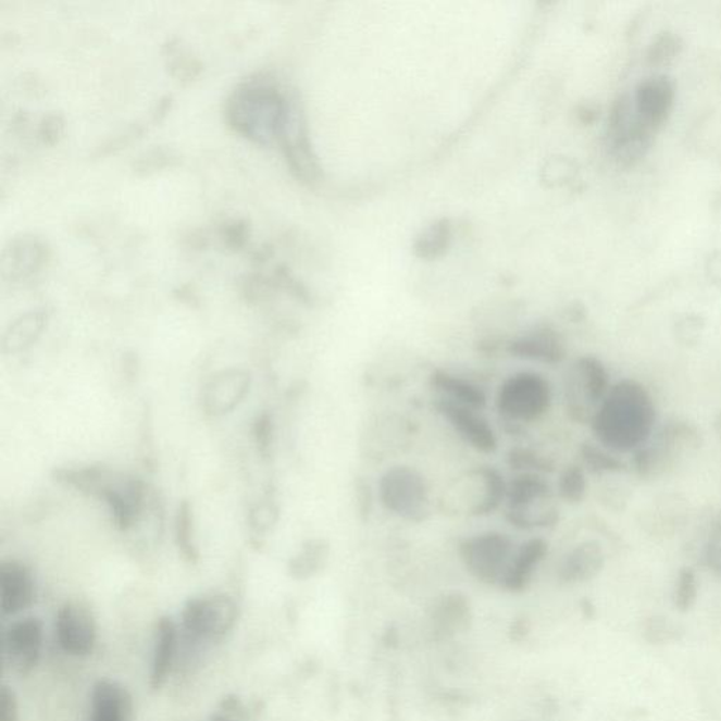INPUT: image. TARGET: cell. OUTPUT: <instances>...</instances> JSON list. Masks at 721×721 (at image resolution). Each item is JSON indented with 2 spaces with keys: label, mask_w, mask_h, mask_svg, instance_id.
I'll list each match as a JSON object with an SVG mask.
<instances>
[{
  "label": "cell",
  "mask_w": 721,
  "mask_h": 721,
  "mask_svg": "<svg viewBox=\"0 0 721 721\" xmlns=\"http://www.w3.org/2000/svg\"><path fill=\"white\" fill-rule=\"evenodd\" d=\"M178 647V627L169 616H162L156 623L154 649L150 670V689L160 692L169 681Z\"/></svg>",
  "instance_id": "20"
},
{
  "label": "cell",
  "mask_w": 721,
  "mask_h": 721,
  "mask_svg": "<svg viewBox=\"0 0 721 721\" xmlns=\"http://www.w3.org/2000/svg\"><path fill=\"white\" fill-rule=\"evenodd\" d=\"M430 385L440 394V399H446L448 402L480 410V412L488 405V396H486L484 389L475 385L474 382L450 374V372L434 371L430 376Z\"/></svg>",
  "instance_id": "23"
},
{
  "label": "cell",
  "mask_w": 721,
  "mask_h": 721,
  "mask_svg": "<svg viewBox=\"0 0 721 721\" xmlns=\"http://www.w3.org/2000/svg\"><path fill=\"white\" fill-rule=\"evenodd\" d=\"M687 444H697V434L686 424H673L663 430L656 446L638 450L636 467L644 476H657L671 464L672 456Z\"/></svg>",
  "instance_id": "16"
},
{
  "label": "cell",
  "mask_w": 721,
  "mask_h": 721,
  "mask_svg": "<svg viewBox=\"0 0 721 721\" xmlns=\"http://www.w3.org/2000/svg\"><path fill=\"white\" fill-rule=\"evenodd\" d=\"M656 419V406L648 390L637 381L624 380L611 386L591 423L601 446L629 452L647 443Z\"/></svg>",
  "instance_id": "1"
},
{
  "label": "cell",
  "mask_w": 721,
  "mask_h": 721,
  "mask_svg": "<svg viewBox=\"0 0 721 721\" xmlns=\"http://www.w3.org/2000/svg\"><path fill=\"white\" fill-rule=\"evenodd\" d=\"M587 482L584 468L571 465L565 468L558 480V494L568 504H580L584 500Z\"/></svg>",
  "instance_id": "31"
},
{
  "label": "cell",
  "mask_w": 721,
  "mask_h": 721,
  "mask_svg": "<svg viewBox=\"0 0 721 721\" xmlns=\"http://www.w3.org/2000/svg\"><path fill=\"white\" fill-rule=\"evenodd\" d=\"M46 323L47 314L40 312V310L28 312L14 320L11 327L4 333V350L11 351L12 355L27 350L28 347H32L37 341L42 331H45Z\"/></svg>",
  "instance_id": "25"
},
{
  "label": "cell",
  "mask_w": 721,
  "mask_h": 721,
  "mask_svg": "<svg viewBox=\"0 0 721 721\" xmlns=\"http://www.w3.org/2000/svg\"><path fill=\"white\" fill-rule=\"evenodd\" d=\"M0 721H21L16 692L9 685L0 687Z\"/></svg>",
  "instance_id": "35"
},
{
  "label": "cell",
  "mask_w": 721,
  "mask_h": 721,
  "mask_svg": "<svg viewBox=\"0 0 721 721\" xmlns=\"http://www.w3.org/2000/svg\"><path fill=\"white\" fill-rule=\"evenodd\" d=\"M45 629L38 618L13 622L3 634V663L18 678L30 675L41 660Z\"/></svg>",
  "instance_id": "10"
},
{
  "label": "cell",
  "mask_w": 721,
  "mask_h": 721,
  "mask_svg": "<svg viewBox=\"0 0 721 721\" xmlns=\"http://www.w3.org/2000/svg\"><path fill=\"white\" fill-rule=\"evenodd\" d=\"M581 452L584 464L594 474H608V472L622 471V462L618 458L610 456L609 452L596 447L595 444H585Z\"/></svg>",
  "instance_id": "32"
},
{
  "label": "cell",
  "mask_w": 721,
  "mask_h": 721,
  "mask_svg": "<svg viewBox=\"0 0 721 721\" xmlns=\"http://www.w3.org/2000/svg\"><path fill=\"white\" fill-rule=\"evenodd\" d=\"M604 567L605 554L600 544L585 542L567 554L558 570V576L563 584H585V582L595 580Z\"/></svg>",
  "instance_id": "21"
},
{
  "label": "cell",
  "mask_w": 721,
  "mask_h": 721,
  "mask_svg": "<svg viewBox=\"0 0 721 721\" xmlns=\"http://www.w3.org/2000/svg\"><path fill=\"white\" fill-rule=\"evenodd\" d=\"M135 701L127 687L113 680H99L90 692L88 721H133Z\"/></svg>",
  "instance_id": "17"
},
{
  "label": "cell",
  "mask_w": 721,
  "mask_h": 721,
  "mask_svg": "<svg viewBox=\"0 0 721 721\" xmlns=\"http://www.w3.org/2000/svg\"><path fill=\"white\" fill-rule=\"evenodd\" d=\"M46 258V246L40 240L33 237L16 238L3 252V274H11L12 279H25L45 264Z\"/></svg>",
  "instance_id": "22"
},
{
  "label": "cell",
  "mask_w": 721,
  "mask_h": 721,
  "mask_svg": "<svg viewBox=\"0 0 721 721\" xmlns=\"http://www.w3.org/2000/svg\"><path fill=\"white\" fill-rule=\"evenodd\" d=\"M682 49L681 38L673 33H662L656 41L652 42L648 51L649 61L654 64H667L675 59Z\"/></svg>",
  "instance_id": "33"
},
{
  "label": "cell",
  "mask_w": 721,
  "mask_h": 721,
  "mask_svg": "<svg viewBox=\"0 0 721 721\" xmlns=\"http://www.w3.org/2000/svg\"><path fill=\"white\" fill-rule=\"evenodd\" d=\"M436 409L447 420L453 432L475 451L482 453L498 451V437L480 410L448 402L446 399H438Z\"/></svg>",
  "instance_id": "12"
},
{
  "label": "cell",
  "mask_w": 721,
  "mask_h": 721,
  "mask_svg": "<svg viewBox=\"0 0 721 721\" xmlns=\"http://www.w3.org/2000/svg\"><path fill=\"white\" fill-rule=\"evenodd\" d=\"M430 619L438 636L451 637L465 630L471 622L470 600L458 592L444 595L434 604Z\"/></svg>",
  "instance_id": "24"
},
{
  "label": "cell",
  "mask_w": 721,
  "mask_h": 721,
  "mask_svg": "<svg viewBox=\"0 0 721 721\" xmlns=\"http://www.w3.org/2000/svg\"><path fill=\"white\" fill-rule=\"evenodd\" d=\"M675 103V85L666 75L649 76L637 86L634 109L654 132L670 117Z\"/></svg>",
  "instance_id": "15"
},
{
  "label": "cell",
  "mask_w": 721,
  "mask_h": 721,
  "mask_svg": "<svg viewBox=\"0 0 721 721\" xmlns=\"http://www.w3.org/2000/svg\"><path fill=\"white\" fill-rule=\"evenodd\" d=\"M652 128L639 119L634 104L620 99L610 117L611 154L624 165L636 164L652 142Z\"/></svg>",
  "instance_id": "8"
},
{
  "label": "cell",
  "mask_w": 721,
  "mask_h": 721,
  "mask_svg": "<svg viewBox=\"0 0 721 721\" xmlns=\"http://www.w3.org/2000/svg\"><path fill=\"white\" fill-rule=\"evenodd\" d=\"M37 586L35 575L25 562L9 560L0 563V610L14 616L35 604Z\"/></svg>",
  "instance_id": "14"
},
{
  "label": "cell",
  "mask_w": 721,
  "mask_h": 721,
  "mask_svg": "<svg viewBox=\"0 0 721 721\" xmlns=\"http://www.w3.org/2000/svg\"><path fill=\"white\" fill-rule=\"evenodd\" d=\"M231 126L257 145L284 141L290 135V108L284 95L264 79L241 85L227 102Z\"/></svg>",
  "instance_id": "2"
},
{
  "label": "cell",
  "mask_w": 721,
  "mask_h": 721,
  "mask_svg": "<svg viewBox=\"0 0 721 721\" xmlns=\"http://www.w3.org/2000/svg\"><path fill=\"white\" fill-rule=\"evenodd\" d=\"M509 352L519 360L539 362V364H561L567 357L565 344L551 328L523 334L509 344Z\"/></svg>",
  "instance_id": "18"
},
{
  "label": "cell",
  "mask_w": 721,
  "mask_h": 721,
  "mask_svg": "<svg viewBox=\"0 0 721 721\" xmlns=\"http://www.w3.org/2000/svg\"><path fill=\"white\" fill-rule=\"evenodd\" d=\"M699 596V581L692 568H682L672 592V604L678 611L686 613L695 608Z\"/></svg>",
  "instance_id": "28"
},
{
  "label": "cell",
  "mask_w": 721,
  "mask_h": 721,
  "mask_svg": "<svg viewBox=\"0 0 721 721\" xmlns=\"http://www.w3.org/2000/svg\"><path fill=\"white\" fill-rule=\"evenodd\" d=\"M514 551L513 539L499 532L475 534L458 547L467 571L485 585H500Z\"/></svg>",
  "instance_id": "6"
},
{
  "label": "cell",
  "mask_w": 721,
  "mask_h": 721,
  "mask_svg": "<svg viewBox=\"0 0 721 721\" xmlns=\"http://www.w3.org/2000/svg\"><path fill=\"white\" fill-rule=\"evenodd\" d=\"M704 560L709 571L721 577V519L711 529L705 546Z\"/></svg>",
  "instance_id": "34"
},
{
  "label": "cell",
  "mask_w": 721,
  "mask_h": 721,
  "mask_svg": "<svg viewBox=\"0 0 721 721\" xmlns=\"http://www.w3.org/2000/svg\"><path fill=\"white\" fill-rule=\"evenodd\" d=\"M251 389V375L238 368L219 372L204 386L203 409L210 417H224L245 402Z\"/></svg>",
  "instance_id": "13"
},
{
  "label": "cell",
  "mask_w": 721,
  "mask_h": 721,
  "mask_svg": "<svg viewBox=\"0 0 721 721\" xmlns=\"http://www.w3.org/2000/svg\"><path fill=\"white\" fill-rule=\"evenodd\" d=\"M550 482L542 474H520L508 482L506 519L519 530H533V506L551 498Z\"/></svg>",
  "instance_id": "11"
},
{
  "label": "cell",
  "mask_w": 721,
  "mask_h": 721,
  "mask_svg": "<svg viewBox=\"0 0 721 721\" xmlns=\"http://www.w3.org/2000/svg\"><path fill=\"white\" fill-rule=\"evenodd\" d=\"M57 643L69 656L88 657L98 642L97 619L92 609L80 600H69L55 614Z\"/></svg>",
  "instance_id": "9"
},
{
  "label": "cell",
  "mask_w": 721,
  "mask_h": 721,
  "mask_svg": "<svg viewBox=\"0 0 721 721\" xmlns=\"http://www.w3.org/2000/svg\"><path fill=\"white\" fill-rule=\"evenodd\" d=\"M357 500L360 514L368 515L371 512V492L370 486L365 482H360L357 485Z\"/></svg>",
  "instance_id": "37"
},
{
  "label": "cell",
  "mask_w": 721,
  "mask_h": 721,
  "mask_svg": "<svg viewBox=\"0 0 721 721\" xmlns=\"http://www.w3.org/2000/svg\"><path fill=\"white\" fill-rule=\"evenodd\" d=\"M62 133V121L60 116H49L41 124L40 136L47 145H54Z\"/></svg>",
  "instance_id": "36"
},
{
  "label": "cell",
  "mask_w": 721,
  "mask_h": 721,
  "mask_svg": "<svg viewBox=\"0 0 721 721\" xmlns=\"http://www.w3.org/2000/svg\"><path fill=\"white\" fill-rule=\"evenodd\" d=\"M238 618L240 609L231 595L208 594L186 601L181 623L195 642L217 644L233 632Z\"/></svg>",
  "instance_id": "4"
},
{
  "label": "cell",
  "mask_w": 721,
  "mask_h": 721,
  "mask_svg": "<svg viewBox=\"0 0 721 721\" xmlns=\"http://www.w3.org/2000/svg\"><path fill=\"white\" fill-rule=\"evenodd\" d=\"M547 552L548 543L542 537H533L524 542L522 546L515 548L512 561L501 577L499 586L512 594L526 591Z\"/></svg>",
  "instance_id": "19"
},
{
  "label": "cell",
  "mask_w": 721,
  "mask_h": 721,
  "mask_svg": "<svg viewBox=\"0 0 721 721\" xmlns=\"http://www.w3.org/2000/svg\"><path fill=\"white\" fill-rule=\"evenodd\" d=\"M508 465L515 471L529 472V474H543V472H552L554 464L547 457L542 456L529 448H513L506 457Z\"/></svg>",
  "instance_id": "30"
},
{
  "label": "cell",
  "mask_w": 721,
  "mask_h": 721,
  "mask_svg": "<svg viewBox=\"0 0 721 721\" xmlns=\"http://www.w3.org/2000/svg\"><path fill=\"white\" fill-rule=\"evenodd\" d=\"M481 481L482 498L474 510V515H489L506 501L508 482L494 467H481L476 470Z\"/></svg>",
  "instance_id": "27"
},
{
  "label": "cell",
  "mask_w": 721,
  "mask_h": 721,
  "mask_svg": "<svg viewBox=\"0 0 721 721\" xmlns=\"http://www.w3.org/2000/svg\"><path fill=\"white\" fill-rule=\"evenodd\" d=\"M331 548L324 539H310L289 562V574L295 580H309L326 567Z\"/></svg>",
  "instance_id": "26"
},
{
  "label": "cell",
  "mask_w": 721,
  "mask_h": 721,
  "mask_svg": "<svg viewBox=\"0 0 721 721\" xmlns=\"http://www.w3.org/2000/svg\"><path fill=\"white\" fill-rule=\"evenodd\" d=\"M552 389L546 376L533 371L515 372L499 386L496 409L510 423H534L546 417Z\"/></svg>",
  "instance_id": "3"
},
{
  "label": "cell",
  "mask_w": 721,
  "mask_h": 721,
  "mask_svg": "<svg viewBox=\"0 0 721 721\" xmlns=\"http://www.w3.org/2000/svg\"><path fill=\"white\" fill-rule=\"evenodd\" d=\"M682 636H684V629L661 616L646 620L643 625V637L654 646L680 642Z\"/></svg>",
  "instance_id": "29"
},
{
  "label": "cell",
  "mask_w": 721,
  "mask_h": 721,
  "mask_svg": "<svg viewBox=\"0 0 721 721\" xmlns=\"http://www.w3.org/2000/svg\"><path fill=\"white\" fill-rule=\"evenodd\" d=\"M610 390L609 374L598 358L582 357L568 376V402L576 420L591 419V409L598 410Z\"/></svg>",
  "instance_id": "7"
},
{
  "label": "cell",
  "mask_w": 721,
  "mask_h": 721,
  "mask_svg": "<svg viewBox=\"0 0 721 721\" xmlns=\"http://www.w3.org/2000/svg\"><path fill=\"white\" fill-rule=\"evenodd\" d=\"M378 494L388 512L408 522H423L430 514L427 481L414 468L391 467L381 476Z\"/></svg>",
  "instance_id": "5"
},
{
  "label": "cell",
  "mask_w": 721,
  "mask_h": 721,
  "mask_svg": "<svg viewBox=\"0 0 721 721\" xmlns=\"http://www.w3.org/2000/svg\"><path fill=\"white\" fill-rule=\"evenodd\" d=\"M209 721H232V720L228 719L227 716L216 713V714L210 716Z\"/></svg>",
  "instance_id": "38"
}]
</instances>
